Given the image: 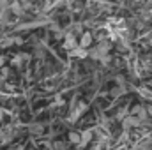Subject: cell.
I'll return each instance as SVG.
<instances>
[{
  "label": "cell",
  "mask_w": 152,
  "mask_h": 150,
  "mask_svg": "<svg viewBox=\"0 0 152 150\" xmlns=\"http://www.w3.org/2000/svg\"><path fill=\"white\" fill-rule=\"evenodd\" d=\"M126 117H129V115H127V108H120V110L117 111V115H115L117 120H124Z\"/></svg>",
  "instance_id": "6"
},
{
  "label": "cell",
  "mask_w": 152,
  "mask_h": 150,
  "mask_svg": "<svg viewBox=\"0 0 152 150\" xmlns=\"http://www.w3.org/2000/svg\"><path fill=\"white\" fill-rule=\"evenodd\" d=\"M0 81H4V76H2V74H0Z\"/></svg>",
  "instance_id": "11"
},
{
  "label": "cell",
  "mask_w": 152,
  "mask_h": 150,
  "mask_svg": "<svg viewBox=\"0 0 152 150\" xmlns=\"http://www.w3.org/2000/svg\"><path fill=\"white\" fill-rule=\"evenodd\" d=\"M0 120H2V111H0Z\"/></svg>",
  "instance_id": "12"
},
{
  "label": "cell",
  "mask_w": 152,
  "mask_h": 150,
  "mask_svg": "<svg viewBox=\"0 0 152 150\" xmlns=\"http://www.w3.org/2000/svg\"><path fill=\"white\" fill-rule=\"evenodd\" d=\"M69 141L78 145V143H81V136H80L78 133H71V134H69Z\"/></svg>",
  "instance_id": "7"
},
{
  "label": "cell",
  "mask_w": 152,
  "mask_h": 150,
  "mask_svg": "<svg viewBox=\"0 0 152 150\" xmlns=\"http://www.w3.org/2000/svg\"><path fill=\"white\" fill-rule=\"evenodd\" d=\"M11 42H12V39H2L0 41V48H7V46H11Z\"/></svg>",
  "instance_id": "8"
},
{
  "label": "cell",
  "mask_w": 152,
  "mask_h": 150,
  "mask_svg": "<svg viewBox=\"0 0 152 150\" xmlns=\"http://www.w3.org/2000/svg\"><path fill=\"white\" fill-rule=\"evenodd\" d=\"M92 39H94V36H92L90 32H85V34H81V37H80V48L87 50V48L92 44Z\"/></svg>",
  "instance_id": "3"
},
{
  "label": "cell",
  "mask_w": 152,
  "mask_h": 150,
  "mask_svg": "<svg viewBox=\"0 0 152 150\" xmlns=\"http://www.w3.org/2000/svg\"><path fill=\"white\" fill-rule=\"evenodd\" d=\"M69 57H73V58H85V57H88V51L78 46L76 50H73V51H69Z\"/></svg>",
  "instance_id": "4"
},
{
  "label": "cell",
  "mask_w": 152,
  "mask_h": 150,
  "mask_svg": "<svg viewBox=\"0 0 152 150\" xmlns=\"http://www.w3.org/2000/svg\"><path fill=\"white\" fill-rule=\"evenodd\" d=\"M90 138H92V131H85V133L81 134V143H80V145H87V143L90 141Z\"/></svg>",
  "instance_id": "5"
},
{
  "label": "cell",
  "mask_w": 152,
  "mask_h": 150,
  "mask_svg": "<svg viewBox=\"0 0 152 150\" xmlns=\"http://www.w3.org/2000/svg\"><path fill=\"white\" fill-rule=\"evenodd\" d=\"M143 124L136 118V117H133V115H129V117H126L124 120H122V127L127 131V129H133V127H142Z\"/></svg>",
  "instance_id": "1"
},
{
  "label": "cell",
  "mask_w": 152,
  "mask_h": 150,
  "mask_svg": "<svg viewBox=\"0 0 152 150\" xmlns=\"http://www.w3.org/2000/svg\"><path fill=\"white\" fill-rule=\"evenodd\" d=\"M147 108V113H149V117H152V104H149V106H145Z\"/></svg>",
  "instance_id": "9"
},
{
  "label": "cell",
  "mask_w": 152,
  "mask_h": 150,
  "mask_svg": "<svg viewBox=\"0 0 152 150\" xmlns=\"http://www.w3.org/2000/svg\"><path fill=\"white\" fill-rule=\"evenodd\" d=\"M4 64H5V58H4V57H2V55H0V67H2V66H4Z\"/></svg>",
  "instance_id": "10"
},
{
  "label": "cell",
  "mask_w": 152,
  "mask_h": 150,
  "mask_svg": "<svg viewBox=\"0 0 152 150\" xmlns=\"http://www.w3.org/2000/svg\"><path fill=\"white\" fill-rule=\"evenodd\" d=\"M80 44L76 42V39L73 34H69V36H66V41H64V48L67 50V51H73V50H76Z\"/></svg>",
  "instance_id": "2"
}]
</instances>
